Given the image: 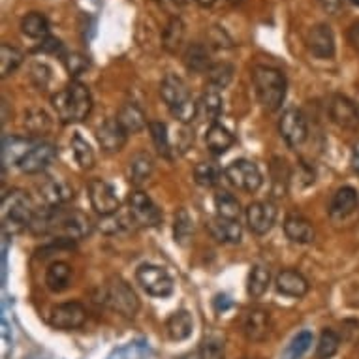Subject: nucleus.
Masks as SVG:
<instances>
[{"label": "nucleus", "mask_w": 359, "mask_h": 359, "mask_svg": "<svg viewBox=\"0 0 359 359\" xmlns=\"http://www.w3.org/2000/svg\"><path fill=\"white\" fill-rule=\"evenodd\" d=\"M130 218L142 228H154L162 222V212L151 198L142 190L132 192L128 198Z\"/></svg>", "instance_id": "nucleus-9"}, {"label": "nucleus", "mask_w": 359, "mask_h": 359, "mask_svg": "<svg viewBox=\"0 0 359 359\" xmlns=\"http://www.w3.org/2000/svg\"><path fill=\"white\" fill-rule=\"evenodd\" d=\"M192 327H194V322L187 311L173 312L168 318V324H165V330H168L171 341H187L192 335Z\"/></svg>", "instance_id": "nucleus-29"}, {"label": "nucleus", "mask_w": 359, "mask_h": 359, "mask_svg": "<svg viewBox=\"0 0 359 359\" xmlns=\"http://www.w3.org/2000/svg\"><path fill=\"white\" fill-rule=\"evenodd\" d=\"M87 320V311L81 303H60V305H55L49 312V324L57 327V330H77L81 327Z\"/></svg>", "instance_id": "nucleus-10"}, {"label": "nucleus", "mask_w": 359, "mask_h": 359, "mask_svg": "<svg viewBox=\"0 0 359 359\" xmlns=\"http://www.w3.org/2000/svg\"><path fill=\"white\" fill-rule=\"evenodd\" d=\"M51 68L43 62H34L30 66V81L34 83L40 90H46L51 83Z\"/></svg>", "instance_id": "nucleus-46"}, {"label": "nucleus", "mask_w": 359, "mask_h": 359, "mask_svg": "<svg viewBox=\"0 0 359 359\" xmlns=\"http://www.w3.org/2000/svg\"><path fill=\"white\" fill-rule=\"evenodd\" d=\"M72 278V267L66 262H55V264L49 265L48 273H46V286H48L51 292L59 294L62 290H66L70 286Z\"/></svg>", "instance_id": "nucleus-32"}, {"label": "nucleus", "mask_w": 359, "mask_h": 359, "mask_svg": "<svg viewBox=\"0 0 359 359\" xmlns=\"http://www.w3.org/2000/svg\"><path fill=\"white\" fill-rule=\"evenodd\" d=\"M312 344V333L311 331H301L297 337H294V341L290 342L288 348L284 350L283 359H301L305 355V352Z\"/></svg>", "instance_id": "nucleus-43"}, {"label": "nucleus", "mask_w": 359, "mask_h": 359, "mask_svg": "<svg viewBox=\"0 0 359 359\" xmlns=\"http://www.w3.org/2000/svg\"><path fill=\"white\" fill-rule=\"evenodd\" d=\"M25 128L32 136H48L51 128H53V123H51V117L43 109H29L25 113Z\"/></svg>", "instance_id": "nucleus-35"}, {"label": "nucleus", "mask_w": 359, "mask_h": 359, "mask_svg": "<svg viewBox=\"0 0 359 359\" xmlns=\"http://www.w3.org/2000/svg\"><path fill=\"white\" fill-rule=\"evenodd\" d=\"M233 74H236V68L230 62H217V65H212L209 72H207L209 87L215 88V90H224L230 85L231 79H233Z\"/></svg>", "instance_id": "nucleus-36"}, {"label": "nucleus", "mask_w": 359, "mask_h": 359, "mask_svg": "<svg viewBox=\"0 0 359 359\" xmlns=\"http://www.w3.org/2000/svg\"><path fill=\"white\" fill-rule=\"evenodd\" d=\"M196 2H198V4H200V6L209 8V6H212V4H215V2H217V0H196Z\"/></svg>", "instance_id": "nucleus-52"}, {"label": "nucleus", "mask_w": 359, "mask_h": 359, "mask_svg": "<svg viewBox=\"0 0 359 359\" xmlns=\"http://www.w3.org/2000/svg\"><path fill=\"white\" fill-rule=\"evenodd\" d=\"M359 205L358 190L352 187H342L335 192V196L331 198L330 203V217L335 220L350 217Z\"/></svg>", "instance_id": "nucleus-21"}, {"label": "nucleus", "mask_w": 359, "mask_h": 359, "mask_svg": "<svg viewBox=\"0 0 359 359\" xmlns=\"http://www.w3.org/2000/svg\"><path fill=\"white\" fill-rule=\"evenodd\" d=\"M352 4H355V6H359V0H352Z\"/></svg>", "instance_id": "nucleus-54"}, {"label": "nucleus", "mask_w": 359, "mask_h": 359, "mask_svg": "<svg viewBox=\"0 0 359 359\" xmlns=\"http://www.w3.org/2000/svg\"><path fill=\"white\" fill-rule=\"evenodd\" d=\"M65 65H66V70H68V74L74 77H77V76H81L83 72H87L88 59L85 57V55L70 53V55H66Z\"/></svg>", "instance_id": "nucleus-48"}, {"label": "nucleus", "mask_w": 359, "mask_h": 359, "mask_svg": "<svg viewBox=\"0 0 359 359\" xmlns=\"http://www.w3.org/2000/svg\"><path fill=\"white\" fill-rule=\"evenodd\" d=\"M228 2H231V4H241L243 0H228Z\"/></svg>", "instance_id": "nucleus-53"}, {"label": "nucleus", "mask_w": 359, "mask_h": 359, "mask_svg": "<svg viewBox=\"0 0 359 359\" xmlns=\"http://www.w3.org/2000/svg\"><path fill=\"white\" fill-rule=\"evenodd\" d=\"M23 59V53L18 48H13L10 43H2L0 46V76H12L13 72L21 66Z\"/></svg>", "instance_id": "nucleus-39"}, {"label": "nucleus", "mask_w": 359, "mask_h": 359, "mask_svg": "<svg viewBox=\"0 0 359 359\" xmlns=\"http://www.w3.org/2000/svg\"><path fill=\"white\" fill-rule=\"evenodd\" d=\"M205 228L212 236V239H217L218 243H239L241 241L243 230L239 220H228L222 217H211L207 220Z\"/></svg>", "instance_id": "nucleus-20"}, {"label": "nucleus", "mask_w": 359, "mask_h": 359, "mask_svg": "<svg viewBox=\"0 0 359 359\" xmlns=\"http://www.w3.org/2000/svg\"><path fill=\"white\" fill-rule=\"evenodd\" d=\"M271 314L264 309H250L243 318V333L248 341L262 342L271 333Z\"/></svg>", "instance_id": "nucleus-16"}, {"label": "nucleus", "mask_w": 359, "mask_h": 359, "mask_svg": "<svg viewBox=\"0 0 359 359\" xmlns=\"http://www.w3.org/2000/svg\"><path fill=\"white\" fill-rule=\"evenodd\" d=\"M271 283V271L269 267L264 264H256L248 273V283H247V292L250 297L258 299L267 292Z\"/></svg>", "instance_id": "nucleus-31"}, {"label": "nucleus", "mask_w": 359, "mask_h": 359, "mask_svg": "<svg viewBox=\"0 0 359 359\" xmlns=\"http://www.w3.org/2000/svg\"><path fill=\"white\" fill-rule=\"evenodd\" d=\"M117 123L124 128L126 134H137L147 126V118L145 113L136 104H124L117 115Z\"/></svg>", "instance_id": "nucleus-28"}, {"label": "nucleus", "mask_w": 359, "mask_h": 359, "mask_svg": "<svg viewBox=\"0 0 359 359\" xmlns=\"http://www.w3.org/2000/svg\"><path fill=\"white\" fill-rule=\"evenodd\" d=\"M277 290L283 295H288V297H295L299 299L303 295H306L309 292V283L306 278L297 271H292V269H284L277 275Z\"/></svg>", "instance_id": "nucleus-23"}, {"label": "nucleus", "mask_w": 359, "mask_h": 359, "mask_svg": "<svg viewBox=\"0 0 359 359\" xmlns=\"http://www.w3.org/2000/svg\"><path fill=\"white\" fill-rule=\"evenodd\" d=\"M306 48L318 59H331L335 55V34L330 25H314L306 34Z\"/></svg>", "instance_id": "nucleus-14"}, {"label": "nucleus", "mask_w": 359, "mask_h": 359, "mask_svg": "<svg viewBox=\"0 0 359 359\" xmlns=\"http://www.w3.org/2000/svg\"><path fill=\"white\" fill-rule=\"evenodd\" d=\"M277 220V207L273 201H254L247 207L248 228L256 236H265L271 231Z\"/></svg>", "instance_id": "nucleus-12"}, {"label": "nucleus", "mask_w": 359, "mask_h": 359, "mask_svg": "<svg viewBox=\"0 0 359 359\" xmlns=\"http://www.w3.org/2000/svg\"><path fill=\"white\" fill-rule=\"evenodd\" d=\"M331 121L341 126L342 130H358L359 128V109L350 98L342 95H335L330 102Z\"/></svg>", "instance_id": "nucleus-15"}, {"label": "nucleus", "mask_w": 359, "mask_h": 359, "mask_svg": "<svg viewBox=\"0 0 359 359\" xmlns=\"http://www.w3.org/2000/svg\"><path fill=\"white\" fill-rule=\"evenodd\" d=\"M320 6L324 8L325 12L331 13V15H335L342 10V4H344V0H318Z\"/></svg>", "instance_id": "nucleus-49"}, {"label": "nucleus", "mask_w": 359, "mask_h": 359, "mask_svg": "<svg viewBox=\"0 0 359 359\" xmlns=\"http://www.w3.org/2000/svg\"><path fill=\"white\" fill-rule=\"evenodd\" d=\"M200 359H224V341L218 337H209L200 348Z\"/></svg>", "instance_id": "nucleus-47"}, {"label": "nucleus", "mask_w": 359, "mask_h": 359, "mask_svg": "<svg viewBox=\"0 0 359 359\" xmlns=\"http://www.w3.org/2000/svg\"><path fill=\"white\" fill-rule=\"evenodd\" d=\"M284 233H286L290 241L306 245V243H312V239H314V226H312L309 218H305L299 212H292L284 220Z\"/></svg>", "instance_id": "nucleus-22"}, {"label": "nucleus", "mask_w": 359, "mask_h": 359, "mask_svg": "<svg viewBox=\"0 0 359 359\" xmlns=\"http://www.w3.org/2000/svg\"><path fill=\"white\" fill-rule=\"evenodd\" d=\"M36 209L30 196L23 190L13 189L2 198V230L4 233H19L25 228H30V222L36 215Z\"/></svg>", "instance_id": "nucleus-5"}, {"label": "nucleus", "mask_w": 359, "mask_h": 359, "mask_svg": "<svg viewBox=\"0 0 359 359\" xmlns=\"http://www.w3.org/2000/svg\"><path fill=\"white\" fill-rule=\"evenodd\" d=\"M154 170V162L153 156L149 153H136L132 158H130L128 165H126V177L132 184H143L147 181L149 177L153 175Z\"/></svg>", "instance_id": "nucleus-24"}, {"label": "nucleus", "mask_w": 359, "mask_h": 359, "mask_svg": "<svg viewBox=\"0 0 359 359\" xmlns=\"http://www.w3.org/2000/svg\"><path fill=\"white\" fill-rule=\"evenodd\" d=\"M51 104L62 123H81L90 115L93 96L83 83L72 81L51 98Z\"/></svg>", "instance_id": "nucleus-2"}, {"label": "nucleus", "mask_w": 359, "mask_h": 359, "mask_svg": "<svg viewBox=\"0 0 359 359\" xmlns=\"http://www.w3.org/2000/svg\"><path fill=\"white\" fill-rule=\"evenodd\" d=\"M339 344H341V337L337 335L335 331L325 330L322 335H320L318 348H316V358L318 359H330L333 358L339 350Z\"/></svg>", "instance_id": "nucleus-44"}, {"label": "nucleus", "mask_w": 359, "mask_h": 359, "mask_svg": "<svg viewBox=\"0 0 359 359\" xmlns=\"http://www.w3.org/2000/svg\"><path fill=\"white\" fill-rule=\"evenodd\" d=\"M160 96L179 123L189 124L194 121L196 113H198V104L192 100L189 87L181 77L175 74H168L160 83Z\"/></svg>", "instance_id": "nucleus-4"}, {"label": "nucleus", "mask_w": 359, "mask_h": 359, "mask_svg": "<svg viewBox=\"0 0 359 359\" xmlns=\"http://www.w3.org/2000/svg\"><path fill=\"white\" fill-rule=\"evenodd\" d=\"M34 147L30 140L19 136H4L2 142V162L4 165L18 164L30 153V149Z\"/></svg>", "instance_id": "nucleus-25"}, {"label": "nucleus", "mask_w": 359, "mask_h": 359, "mask_svg": "<svg viewBox=\"0 0 359 359\" xmlns=\"http://www.w3.org/2000/svg\"><path fill=\"white\" fill-rule=\"evenodd\" d=\"M236 143V137L231 134L230 130L224 128L222 124L218 123H212L209 126L205 134V145L207 149L211 151L212 154H224L230 151V147Z\"/></svg>", "instance_id": "nucleus-26"}, {"label": "nucleus", "mask_w": 359, "mask_h": 359, "mask_svg": "<svg viewBox=\"0 0 359 359\" xmlns=\"http://www.w3.org/2000/svg\"><path fill=\"white\" fill-rule=\"evenodd\" d=\"M30 230L36 236H53L59 241H77L90 236L93 224L85 212L77 209L51 207V209L36 211L30 222Z\"/></svg>", "instance_id": "nucleus-1"}, {"label": "nucleus", "mask_w": 359, "mask_h": 359, "mask_svg": "<svg viewBox=\"0 0 359 359\" xmlns=\"http://www.w3.org/2000/svg\"><path fill=\"white\" fill-rule=\"evenodd\" d=\"M200 107L203 115L211 121V124L217 123V118L222 113V98H220V93L215 90V88H207L203 96H201Z\"/></svg>", "instance_id": "nucleus-42"}, {"label": "nucleus", "mask_w": 359, "mask_h": 359, "mask_svg": "<svg viewBox=\"0 0 359 359\" xmlns=\"http://www.w3.org/2000/svg\"><path fill=\"white\" fill-rule=\"evenodd\" d=\"M136 277L137 283L142 284V288L153 297H170L173 294V288H175L170 273L165 271L164 267H158V265H142L137 269Z\"/></svg>", "instance_id": "nucleus-7"}, {"label": "nucleus", "mask_w": 359, "mask_h": 359, "mask_svg": "<svg viewBox=\"0 0 359 359\" xmlns=\"http://www.w3.org/2000/svg\"><path fill=\"white\" fill-rule=\"evenodd\" d=\"M290 168L284 158H273L271 164V194L275 198H284L288 192Z\"/></svg>", "instance_id": "nucleus-34"}, {"label": "nucleus", "mask_w": 359, "mask_h": 359, "mask_svg": "<svg viewBox=\"0 0 359 359\" xmlns=\"http://www.w3.org/2000/svg\"><path fill=\"white\" fill-rule=\"evenodd\" d=\"M184 40V23L181 18H171L162 32V48L168 53H177Z\"/></svg>", "instance_id": "nucleus-33"}, {"label": "nucleus", "mask_w": 359, "mask_h": 359, "mask_svg": "<svg viewBox=\"0 0 359 359\" xmlns=\"http://www.w3.org/2000/svg\"><path fill=\"white\" fill-rule=\"evenodd\" d=\"M38 192H40L41 200L51 207L65 205L74 198V189L70 184L60 179H53V177H48L46 181H41L38 184Z\"/></svg>", "instance_id": "nucleus-18"}, {"label": "nucleus", "mask_w": 359, "mask_h": 359, "mask_svg": "<svg viewBox=\"0 0 359 359\" xmlns=\"http://www.w3.org/2000/svg\"><path fill=\"white\" fill-rule=\"evenodd\" d=\"M278 130H280V136L284 137V142L288 143L290 147H299L309 134L306 121L299 109H286L283 113L280 123H278Z\"/></svg>", "instance_id": "nucleus-13"}, {"label": "nucleus", "mask_w": 359, "mask_h": 359, "mask_svg": "<svg viewBox=\"0 0 359 359\" xmlns=\"http://www.w3.org/2000/svg\"><path fill=\"white\" fill-rule=\"evenodd\" d=\"M215 207H217V215L222 218H228V220H239L241 217V205L237 201L236 196H231L230 192H218L215 196Z\"/></svg>", "instance_id": "nucleus-38"}, {"label": "nucleus", "mask_w": 359, "mask_h": 359, "mask_svg": "<svg viewBox=\"0 0 359 359\" xmlns=\"http://www.w3.org/2000/svg\"><path fill=\"white\" fill-rule=\"evenodd\" d=\"M57 156V149L51 143H40L30 149V153L19 162V170L29 175L41 173Z\"/></svg>", "instance_id": "nucleus-17"}, {"label": "nucleus", "mask_w": 359, "mask_h": 359, "mask_svg": "<svg viewBox=\"0 0 359 359\" xmlns=\"http://www.w3.org/2000/svg\"><path fill=\"white\" fill-rule=\"evenodd\" d=\"M149 130H151V137H153L154 147L158 151V154L162 156H170V137H168V126L164 123H154L149 124Z\"/></svg>", "instance_id": "nucleus-45"}, {"label": "nucleus", "mask_w": 359, "mask_h": 359, "mask_svg": "<svg viewBox=\"0 0 359 359\" xmlns=\"http://www.w3.org/2000/svg\"><path fill=\"white\" fill-rule=\"evenodd\" d=\"M348 41L352 43L353 49H359V21L353 23L350 30H348Z\"/></svg>", "instance_id": "nucleus-51"}, {"label": "nucleus", "mask_w": 359, "mask_h": 359, "mask_svg": "<svg viewBox=\"0 0 359 359\" xmlns=\"http://www.w3.org/2000/svg\"><path fill=\"white\" fill-rule=\"evenodd\" d=\"M72 153H74V158H76L81 170H90L95 165V153H93L90 145L79 134L72 137Z\"/></svg>", "instance_id": "nucleus-40"}, {"label": "nucleus", "mask_w": 359, "mask_h": 359, "mask_svg": "<svg viewBox=\"0 0 359 359\" xmlns=\"http://www.w3.org/2000/svg\"><path fill=\"white\" fill-rule=\"evenodd\" d=\"M220 177H222L220 168L215 164H209V162H201V164H198L194 168V181L200 187H205V189L217 187Z\"/></svg>", "instance_id": "nucleus-41"}, {"label": "nucleus", "mask_w": 359, "mask_h": 359, "mask_svg": "<svg viewBox=\"0 0 359 359\" xmlns=\"http://www.w3.org/2000/svg\"><path fill=\"white\" fill-rule=\"evenodd\" d=\"M192 233H194V222H192L189 211L187 209H179L175 212V222H173L175 243H179L181 247H187L190 239H192Z\"/></svg>", "instance_id": "nucleus-37"}, {"label": "nucleus", "mask_w": 359, "mask_h": 359, "mask_svg": "<svg viewBox=\"0 0 359 359\" xmlns=\"http://www.w3.org/2000/svg\"><path fill=\"white\" fill-rule=\"evenodd\" d=\"M96 301L107 305L124 318H134L140 311V299H137L136 292L121 277L109 278L107 284H104L102 295Z\"/></svg>", "instance_id": "nucleus-6"}, {"label": "nucleus", "mask_w": 359, "mask_h": 359, "mask_svg": "<svg viewBox=\"0 0 359 359\" xmlns=\"http://www.w3.org/2000/svg\"><path fill=\"white\" fill-rule=\"evenodd\" d=\"M88 198H90V203H93V209L102 217H111L121 207L111 184H107L102 179H93L88 183Z\"/></svg>", "instance_id": "nucleus-11"}, {"label": "nucleus", "mask_w": 359, "mask_h": 359, "mask_svg": "<svg viewBox=\"0 0 359 359\" xmlns=\"http://www.w3.org/2000/svg\"><path fill=\"white\" fill-rule=\"evenodd\" d=\"M252 81L259 104L267 111H277L286 98V76L271 66H256L252 70Z\"/></svg>", "instance_id": "nucleus-3"}, {"label": "nucleus", "mask_w": 359, "mask_h": 359, "mask_svg": "<svg viewBox=\"0 0 359 359\" xmlns=\"http://www.w3.org/2000/svg\"><path fill=\"white\" fill-rule=\"evenodd\" d=\"M224 175L230 181L236 189L243 190V192H248L252 194L262 187V171L254 162H248V160H236L231 162L226 170H224Z\"/></svg>", "instance_id": "nucleus-8"}, {"label": "nucleus", "mask_w": 359, "mask_h": 359, "mask_svg": "<svg viewBox=\"0 0 359 359\" xmlns=\"http://www.w3.org/2000/svg\"><path fill=\"white\" fill-rule=\"evenodd\" d=\"M96 137H98V143H100L106 153H118L126 145L128 134L117 123V118H109V121L102 124L100 128L96 130Z\"/></svg>", "instance_id": "nucleus-19"}, {"label": "nucleus", "mask_w": 359, "mask_h": 359, "mask_svg": "<svg viewBox=\"0 0 359 359\" xmlns=\"http://www.w3.org/2000/svg\"><path fill=\"white\" fill-rule=\"evenodd\" d=\"M21 32L30 40H46L49 36V21L40 12H30L21 19Z\"/></svg>", "instance_id": "nucleus-30"}, {"label": "nucleus", "mask_w": 359, "mask_h": 359, "mask_svg": "<svg viewBox=\"0 0 359 359\" xmlns=\"http://www.w3.org/2000/svg\"><path fill=\"white\" fill-rule=\"evenodd\" d=\"M43 51H51V53H59L60 49H62V43H60V40H57V38H46L43 40V43H41V48Z\"/></svg>", "instance_id": "nucleus-50"}, {"label": "nucleus", "mask_w": 359, "mask_h": 359, "mask_svg": "<svg viewBox=\"0 0 359 359\" xmlns=\"http://www.w3.org/2000/svg\"><path fill=\"white\" fill-rule=\"evenodd\" d=\"M184 66L187 70L194 72V74H203L209 72L211 68V51L203 43H190L187 51H184Z\"/></svg>", "instance_id": "nucleus-27"}]
</instances>
